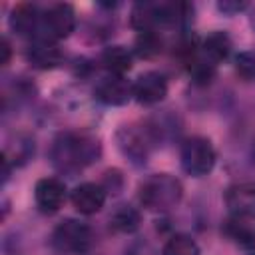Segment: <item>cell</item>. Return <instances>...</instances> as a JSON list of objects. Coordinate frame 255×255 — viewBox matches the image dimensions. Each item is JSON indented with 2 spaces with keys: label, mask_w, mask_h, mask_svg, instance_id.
Segmentation results:
<instances>
[{
  "label": "cell",
  "mask_w": 255,
  "mask_h": 255,
  "mask_svg": "<svg viewBox=\"0 0 255 255\" xmlns=\"http://www.w3.org/2000/svg\"><path fill=\"white\" fill-rule=\"evenodd\" d=\"M106 197H108V193L100 183L86 181V183H80L72 191L70 201L76 207V211H80L82 215H94L104 207Z\"/></svg>",
  "instance_id": "8fae6325"
},
{
  "label": "cell",
  "mask_w": 255,
  "mask_h": 255,
  "mask_svg": "<svg viewBox=\"0 0 255 255\" xmlns=\"http://www.w3.org/2000/svg\"><path fill=\"white\" fill-rule=\"evenodd\" d=\"M42 12L36 4H18L12 12H10V28L20 34V36H28V38H36L38 28H40V18Z\"/></svg>",
  "instance_id": "5bb4252c"
},
{
  "label": "cell",
  "mask_w": 255,
  "mask_h": 255,
  "mask_svg": "<svg viewBox=\"0 0 255 255\" xmlns=\"http://www.w3.org/2000/svg\"><path fill=\"white\" fill-rule=\"evenodd\" d=\"M102 155V143L88 131H64L50 147L52 165L66 175H74L96 163Z\"/></svg>",
  "instance_id": "6da1fadb"
},
{
  "label": "cell",
  "mask_w": 255,
  "mask_h": 255,
  "mask_svg": "<svg viewBox=\"0 0 255 255\" xmlns=\"http://www.w3.org/2000/svg\"><path fill=\"white\" fill-rule=\"evenodd\" d=\"M76 28V12L70 4H54L42 12L40 28L34 40L44 42H58L68 38Z\"/></svg>",
  "instance_id": "8992f818"
},
{
  "label": "cell",
  "mask_w": 255,
  "mask_h": 255,
  "mask_svg": "<svg viewBox=\"0 0 255 255\" xmlns=\"http://www.w3.org/2000/svg\"><path fill=\"white\" fill-rule=\"evenodd\" d=\"M126 255H157L155 249L145 243V241H133L128 249H126Z\"/></svg>",
  "instance_id": "cb8c5ba5"
},
{
  "label": "cell",
  "mask_w": 255,
  "mask_h": 255,
  "mask_svg": "<svg viewBox=\"0 0 255 255\" xmlns=\"http://www.w3.org/2000/svg\"><path fill=\"white\" fill-rule=\"evenodd\" d=\"M167 96V80L161 72H145L133 82V100L141 106H155Z\"/></svg>",
  "instance_id": "ba28073f"
},
{
  "label": "cell",
  "mask_w": 255,
  "mask_h": 255,
  "mask_svg": "<svg viewBox=\"0 0 255 255\" xmlns=\"http://www.w3.org/2000/svg\"><path fill=\"white\" fill-rule=\"evenodd\" d=\"M247 8H249V4L243 2V0H223V2H217V10L227 14V16H235V14H239V12L247 10Z\"/></svg>",
  "instance_id": "603a6c76"
},
{
  "label": "cell",
  "mask_w": 255,
  "mask_h": 255,
  "mask_svg": "<svg viewBox=\"0 0 255 255\" xmlns=\"http://www.w3.org/2000/svg\"><path fill=\"white\" fill-rule=\"evenodd\" d=\"M161 255H199V245L189 235L177 233L167 239Z\"/></svg>",
  "instance_id": "d6986e66"
},
{
  "label": "cell",
  "mask_w": 255,
  "mask_h": 255,
  "mask_svg": "<svg viewBox=\"0 0 255 255\" xmlns=\"http://www.w3.org/2000/svg\"><path fill=\"white\" fill-rule=\"evenodd\" d=\"M251 24H253V28H255V8H253V12H251Z\"/></svg>",
  "instance_id": "484cf974"
},
{
  "label": "cell",
  "mask_w": 255,
  "mask_h": 255,
  "mask_svg": "<svg viewBox=\"0 0 255 255\" xmlns=\"http://www.w3.org/2000/svg\"><path fill=\"white\" fill-rule=\"evenodd\" d=\"M225 205L233 217L255 219V183H233L225 191Z\"/></svg>",
  "instance_id": "30bf717a"
},
{
  "label": "cell",
  "mask_w": 255,
  "mask_h": 255,
  "mask_svg": "<svg viewBox=\"0 0 255 255\" xmlns=\"http://www.w3.org/2000/svg\"><path fill=\"white\" fill-rule=\"evenodd\" d=\"M26 58L38 70H54L64 64V52L60 50V46L44 40H34L26 50Z\"/></svg>",
  "instance_id": "7c38bea8"
},
{
  "label": "cell",
  "mask_w": 255,
  "mask_h": 255,
  "mask_svg": "<svg viewBox=\"0 0 255 255\" xmlns=\"http://www.w3.org/2000/svg\"><path fill=\"white\" fill-rule=\"evenodd\" d=\"M231 48H233V44H231L229 34L227 32H221V30H215L207 38L201 40V54L207 60H211L213 64L225 60L229 56Z\"/></svg>",
  "instance_id": "2e32d148"
},
{
  "label": "cell",
  "mask_w": 255,
  "mask_h": 255,
  "mask_svg": "<svg viewBox=\"0 0 255 255\" xmlns=\"http://www.w3.org/2000/svg\"><path fill=\"white\" fill-rule=\"evenodd\" d=\"M141 215L131 205H118L110 215V227L118 233H133L139 229Z\"/></svg>",
  "instance_id": "ac0fdd59"
},
{
  "label": "cell",
  "mask_w": 255,
  "mask_h": 255,
  "mask_svg": "<svg viewBox=\"0 0 255 255\" xmlns=\"http://www.w3.org/2000/svg\"><path fill=\"white\" fill-rule=\"evenodd\" d=\"M32 155H34V139L26 133H16V139L10 141L2 151V159L8 161L12 167L24 165Z\"/></svg>",
  "instance_id": "e0dca14e"
},
{
  "label": "cell",
  "mask_w": 255,
  "mask_h": 255,
  "mask_svg": "<svg viewBox=\"0 0 255 255\" xmlns=\"http://www.w3.org/2000/svg\"><path fill=\"white\" fill-rule=\"evenodd\" d=\"M253 159H255V145H253Z\"/></svg>",
  "instance_id": "4316f807"
},
{
  "label": "cell",
  "mask_w": 255,
  "mask_h": 255,
  "mask_svg": "<svg viewBox=\"0 0 255 255\" xmlns=\"http://www.w3.org/2000/svg\"><path fill=\"white\" fill-rule=\"evenodd\" d=\"M223 233L239 247L243 255H255V223L231 215L223 223Z\"/></svg>",
  "instance_id": "4fadbf2b"
},
{
  "label": "cell",
  "mask_w": 255,
  "mask_h": 255,
  "mask_svg": "<svg viewBox=\"0 0 255 255\" xmlns=\"http://www.w3.org/2000/svg\"><path fill=\"white\" fill-rule=\"evenodd\" d=\"M96 100L104 106H124L133 98V84L126 80V76L106 74L96 84Z\"/></svg>",
  "instance_id": "52a82bcc"
},
{
  "label": "cell",
  "mask_w": 255,
  "mask_h": 255,
  "mask_svg": "<svg viewBox=\"0 0 255 255\" xmlns=\"http://www.w3.org/2000/svg\"><path fill=\"white\" fill-rule=\"evenodd\" d=\"M235 74L243 82H255V54L253 52H239L233 60Z\"/></svg>",
  "instance_id": "44dd1931"
},
{
  "label": "cell",
  "mask_w": 255,
  "mask_h": 255,
  "mask_svg": "<svg viewBox=\"0 0 255 255\" xmlns=\"http://www.w3.org/2000/svg\"><path fill=\"white\" fill-rule=\"evenodd\" d=\"M52 247L64 255H84L92 245V231L78 219H64L52 231Z\"/></svg>",
  "instance_id": "5b68a950"
},
{
  "label": "cell",
  "mask_w": 255,
  "mask_h": 255,
  "mask_svg": "<svg viewBox=\"0 0 255 255\" xmlns=\"http://www.w3.org/2000/svg\"><path fill=\"white\" fill-rule=\"evenodd\" d=\"M100 185L106 189V193H120V189L124 185V177L118 169H110L104 173V181Z\"/></svg>",
  "instance_id": "7402d4cb"
},
{
  "label": "cell",
  "mask_w": 255,
  "mask_h": 255,
  "mask_svg": "<svg viewBox=\"0 0 255 255\" xmlns=\"http://www.w3.org/2000/svg\"><path fill=\"white\" fill-rule=\"evenodd\" d=\"M2 58H0V64L2 66H6L8 64V60H10V44H8V40L6 38H2Z\"/></svg>",
  "instance_id": "d4e9b609"
},
{
  "label": "cell",
  "mask_w": 255,
  "mask_h": 255,
  "mask_svg": "<svg viewBox=\"0 0 255 255\" xmlns=\"http://www.w3.org/2000/svg\"><path fill=\"white\" fill-rule=\"evenodd\" d=\"M116 141L124 157H128L133 165H143L149 159L153 147H157V141L153 139L145 122L122 126L116 133Z\"/></svg>",
  "instance_id": "3957f363"
},
{
  "label": "cell",
  "mask_w": 255,
  "mask_h": 255,
  "mask_svg": "<svg viewBox=\"0 0 255 255\" xmlns=\"http://www.w3.org/2000/svg\"><path fill=\"white\" fill-rule=\"evenodd\" d=\"M34 201L42 213H56L66 201V185L58 177H42L34 185Z\"/></svg>",
  "instance_id": "9c48e42d"
},
{
  "label": "cell",
  "mask_w": 255,
  "mask_h": 255,
  "mask_svg": "<svg viewBox=\"0 0 255 255\" xmlns=\"http://www.w3.org/2000/svg\"><path fill=\"white\" fill-rule=\"evenodd\" d=\"M183 197V185L169 173H153L139 185V201L145 209L165 213L179 205Z\"/></svg>",
  "instance_id": "7a4b0ae2"
},
{
  "label": "cell",
  "mask_w": 255,
  "mask_h": 255,
  "mask_svg": "<svg viewBox=\"0 0 255 255\" xmlns=\"http://www.w3.org/2000/svg\"><path fill=\"white\" fill-rule=\"evenodd\" d=\"M161 48H163V40L159 32H139L135 38V52L141 58H153L161 52Z\"/></svg>",
  "instance_id": "ffe728a7"
},
{
  "label": "cell",
  "mask_w": 255,
  "mask_h": 255,
  "mask_svg": "<svg viewBox=\"0 0 255 255\" xmlns=\"http://www.w3.org/2000/svg\"><path fill=\"white\" fill-rule=\"evenodd\" d=\"M179 159H181V167H183V171L187 175L203 177V175L211 173L217 155H215L213 143L207 137L193 135V137H187L181 143Z\"/></svg>",
  "instance_id": "277c9868"
},
{
  "label": "cell",
  "mask_w": 255,
  "mask_h": 255,
  "mask_svg": "<svg viewBox=\"0 0 255 255\" xmlns=\"http://www.w3.org/2000/svg\"><path fill=\"white\" fill-rule=\"evenodd\" d=\"M131 62L133 56L124 46H108L100 56V64L104 66V70L114 76H126V72L131 70Z\"/></svg>",
  "instance_id": "9a60e30c"
}]
</instances>
